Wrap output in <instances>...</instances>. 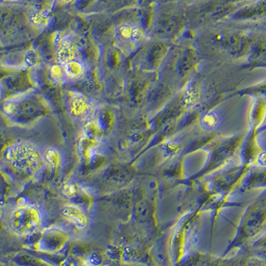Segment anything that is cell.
Wrapping results in <instances>:
<instances>
[{"mask_svg":"<svg viewBox=\"0 0 266 266\" xmlns=\"http://www.w3.org/2000/svg\"><path fill=\"white\" fill-rule=\"evenodd\" d=\"M98 257H99V256H97V258H96V260H101L100 258H99ZM91 260H92V262H93V261H95V259H93V258H92V259H91Z\"/></svg>","mask_w":266,"mask_h":266,"instance_id":"obj_18","label":"cell"},{"mask_svg":"<svg viewBox=\"0 0 266 266\" xmlns=\"http://www.w3.org/2000/svg\"><path fill=\"white\" fill-rule=\"evenodd\" d=\"M75 50L72 44L68 41H61L57 50V61L60 64L65 65L74 60Z\"/></svg>","mask_w":266,"mask_h":266,"instance_id":"obj_7","label":"cell"},{"mask_svg":"<svg viewBox=\"0 0 266 266\" xmlns=\"http://www.w3.org/2000/svg\"><path fill=\"white\" fill-rule=\"evenodd\" d=\"M202 100V92L199 85L196 81L188 83L183 95L184 106L188 109H194L200 105Z\"/></svg>","mask_w":266,"mask_h":266,"instance_id":"obj_6","label":"cell"},{"mask_svg":"<svg viewBox=\"0 0 266 266\" xmlns=\"http://www.w3.org/2000/svg\"><path fill=\"white\" fill-rule=\"evenodd\" d=\"M68 109L71 116L79 119L88 117L91 112V104L86 97L81 93L74 92L69 97Z\"/></svg>","mask_w":266,"mask_h":266,"instance_id":"obj_3","label":"cell"},{"mask_svg":"<svg viewBox=\"0 0 266 266\" xmlns=\"http://www.w3.org/2000/svg\"><path fill=\"white\" fill-rule=\"evenodd\" d=\"M219 114L215 111H210L202 116L201 123L202 127L206 129H215L220 124Z\"/></svg>","mask_w":266,"mask_h":266,"instance_id":"obj_9","label":"cell"},{"mask_svg":"<svg viewBox=\"0 0 266 266\" xmlns=\"http://www.w3.org/2000/svg\"><path fill=\"white\" fill-rule=\"evenodd\" d=\"M30 20L33 24L37 25V26H44L48 24L49 13L45 11H35L31 15Z\"/></svg>","mask_w":266,"mask_h":266,"instance_id":"obj_11","label":"cell"},{"mask_svg":"<svg viewBox=\"0 0 266 266\" xmlns=\"http://www.w3.org/2000/svg\"><path fill=\"white\" fill-rule=\"evenodd\" d=\"M37 53L35 51H29L25 57V62L29 66H33L37 62Z\"/></svg>","mask_w":266,"mask_h":266,"instance_id":"obj_15","label":"cell"},{"mask_svg":"<svg viewBox=\"0 0 266 266\" xmlns=\"http://www.w3.org/2000/svg\"><path fill=\"white\" fill-rule=\"evenodd\" d=\"M63 217L79 228H84L88 224V218L81 208L75 206H67L63 208Z\"/></svg>","mask_w":266,"mask_h":266,"instance_id":"obj_5","label":"cell"},{"mask_svg":"<svg viewBox=\"0 0 266 266\" xmlns=\"http://www.w3.org/2000/svg\"><path fill=\"white\" fill-rule=\"evenodd\" d=\"M45 159L48 162V163L51 166H57L58 163L59 156L58 153L56 150L54 149L49 150L47 151V154H45Z\"/></svg>","mask_w":266,"mask_h":266,"instance_id":"obj_14","label":"cell"},{"mask_svg":"<svg viewBox=\"0 0 266 266\" xmlns=\"http://www.w3.org/2000/svg\"><path fill=\"white\" fill-rule=\"evenodd\" d=\"M102 130L101 127L95 122H89L85 126V133L88 137L96 139L101 135Z\"/></svg>","mask_w":266,"mask_h":266,"instance_id":"obj_13","label":"cell"},{"mask_svg":"<svg viewBox=\"0 0 266 266\" xmlns=\"http://www.w3.org/2000/svg\"><path fill=\"white\" fill-rule=\"evenodd\" d=\"M5 158L15 168L27 172L40 169L43 164V155L36 146L30 142L13 144L7 148Z\"/></svg>","mask_w":266,"mask_h":266,"instance_id":"obj_1","label":"cell"},{"mask_svg":"<svg viewBox=\"0 0 266 266\" xmlns=\"http://www.w3.org/2000/svg\"><path fill=\"white\" fill-rule=\"evenodd\" d=\"M64 71L70 78H78L83 74V67L79 61L73 60L64 65Z\"/></svg>","mask_w":266,"mask_h":266,"instance_id":"obj_10","label":"cell"},{"mask_svg":"<svg viewBox=\"0 0 266 266\" xmlns=\"http://www.w3.org/2000/svg\"><path fill=\"white\" fill-rule=\"evenodd\" d=\"M63 72H65L64 69H63L60 65H55L51 67V74L54 79H60L63 76Z\"/></svg>","mask_w":266,"mask_h":266,"instance_id":"obj_16","label":"cell"},{"mask_svg":"<svg viewBox=\"0 0 266 266\" xmlns=\"http://www.w3.org/2000/svg\"><path fill=\"white\" fill-rule=\"evenodd\" d=\"M67 241V236L57 230H51L45 234L41 240V249L47 252H57L62 249Z\"/></svg>","mask_w":266,"mask_h":266,"instance_id":"obj_4","label":"cell"},{"mask_svg":"<svg viewBox=\"0 0 266 266\" xmlns=\"http://www.w3.org/2000/svg\"><path fill=\"white\" fill-rule=\"evenodd\" d=\"M61 1H62V2L69 3L72 1V0H61Z\"/></svg>","mask_w":266,"mask_h":266,"instance_id":"obj_17","label":"cell"},{"mask_svg":"<svg viewBox=\"0 0 266 266\" xmlns=\"http://www.w3.org/2000/svg\"><path fill=\"white\" fill-rule=\"evenodd\" d=\"M119 34L125 40L135 42L139 40L141 37V31L135 25L123 24L119 29Z\"/></svg>","mask_w":266,"mask_h":266,"instance_id":"obj_8","label":"cell"},{"mask_svg":"<svg viewBox=\"0 0 266 266\" xmlns=\"http://www.w3.org/2000/svg\"><path fill=\"white\" fill-rule=\"evenodd\" d=\"M63 192L69 198H77L81 194V189L77 184L73 182H67L63 186Z\"/></svg>","mask_w":266,"mask_h":266,"instance_id":"obj_12","label":"cell"},{"mask_svg":"<svg viewBox=\"0 0 266 266\" xmlns=\"http://www.w3.org/2000/svg\"><path fill=\"white\" fill-rule=\"evenodd\" d=\"M41 214L37 208L25 205L15 208L10 216L11 227L15 233L27 236L34 233L40 227Z\"/></svg>","mask_w":266,"mask_h":266,"instance_id":"obj_2","label":"cell"}]
</instances>
